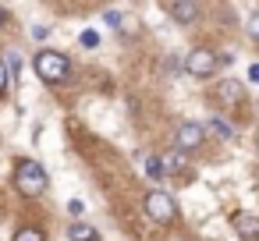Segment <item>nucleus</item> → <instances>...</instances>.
<instances>
[{"label":"nucleus","instance_id":"2eb2a0df","mask_svg":"<svg viewBox=\"0 0 259 241\" xmlns=\"http://www.w3.org/2000/svg\"><path fill=\"white\" fill-rule=\"evenodd\" d=\"M8 85H11V75H8L4 61H0V92H8Z\"/></svg>","mask_w":259,"mask_h":241},{"label":"nucleus","instance_id":"0eeeda50","mask_svg":"<svg viewBox=\"0 0 259 241\" xmlns=\"http://www.w3.org/2000/svg\"><path fill=\"white\" fill-rule=\"evenodd\" d=\"M217 96H220L224 103H241V100H245V89H241V82L227 78V82H220V85H217Z\"/></svg>","mask_w":259,"mask_h":241},{"label":"nucleus","instance_id":"f3484780","mask_svg":"<svg viewBox=\"0 0 259 241\" xmlns=\"http://www.w3.org/2000/svg\"><path fill=\"white\" fill-rule=\"evenodd\" d=\"M103 18H107V25H114V29H117V25H121V15H114V11H107V15H103Z\"/></svg>","mask_w":259,"mask_h":241},{"label":"nucleus","instance_id":"20e7f679","mask_svg":"<svg viewBox=\"0 0 259 241\" xmlns=\"http://www.w3.org/2000/svg\"><path fill=\"white\" fill-rule=\"evenodd\" d=\"M146 216L156 220V223L174 220V199H170L167 191H149V195H146Z\"/></svg>","mask_w":259,"mask_h":241},{"label":"nucleus","instance_id":"6e6552de","mask_svg":"<svg viewBox=\"0 0 259 241\" xmlns=\"http://www.w3.org/2000/svg\"><path fill=\"white\" fill-rule=\"evenodd\" d=\"M163 11H167L174 22H195V18H199V8H195V4H167Z\"/></svg>","mask_w":259,"mask_h":241},{"label":"nucleus","instance_id":"6ab92c4d","mask_svg":"<svg viewBox=\"0 0 259 241\" xmlns=\"http://www.w3.org/2000/svg\"><path fill=\"white\" fill-rule=\"evenodd\" d=\"M4 18H8V11H4V8H0V25H4Z\"/></svg>","mask_w":259,"mask_h":241},{"label":"nucleus","instance_id":"7ed1b4c3","mask_svg":"<svg viewBox=\"0 0 259 241\" xmlns=\"http://www.w3.org/2000/svg\"><path fill=\"white\" fill-rule=\"evenodd\" d=\"M217 68H220V57L213 50H192L185 57V71L192 78H209V75H217Z\"/></svg>","mask_w":259,"mask_h":241},{"label":"nucleus","instance_id":"9b49d317","mask_svg":"<svg viewBox=\"0 0 259 241\" xmlns=\"http://www.w3.org/2000/svg\"><path fill=\"white\" fill-rule=\"evenodd\" d=\"M15 241H43V230H36V227H22V230L15 234Z\"/></svg>","mask_w":259,"mask_h":241},{"label":"nucleus","instance_id":"1a4fd4ad","mask_svg":"<svg viewBox=\"0 0 259 241\" xmlns=\"http://www.w3.org/2000/svg\"><path fill=\"white\" fill-rule=\"evenodd\" d=\"M68 237L71 241H100V230L89 227V223H71L68 227Z\"/></svg>","mask_w":259,"mask_h":241},{"label":"nucleus","instance_id":"4468645a","mask_svg":"<svg viewBox=\"0 0 259 241\" xmlns=\"http://www.w3.org/2000/svg\"><path fill=\"white\" fill-rule=\"evenodd\" d=\"M146 174H149V177H163V170H160V160H156V156H149V160H146Z\"/></svg>","mask_w":259,"mask_h":241},{"label":"nucleus","instance_id":"9d476101","mask_svg":"<svg viewBox=\"0 0 259 241\" xmlns=\"http://www.w3.org/2000/svg\"><path fill=\"white\" fill-rule=\"evenodd\" d=\"M181 163H185V156H181V153H170V156H163V160H160V170H163V174H174Z\"/></svg>","mask_w":259,"mask_h":241},{"label":"nucleus","instance_id":"423d86ee","mask_svg":"<svg viewBox=\"0 0 259 241\" xmlns=\"http://www.w3.org/2000/svg\"><path fill=\"white\" fill-rule=\"evenodd\" d=\"M231 223H234V230L241 234V241H255V234H259V220H255L252 213H234Z\"/></svg>","mask_w":259,"mask_h":241},{"label":"nucleus","instance_id":"f8f14e48","mask_svg":"<svg viewBox=\"0 0 259 241\" xmlns=\"http://www.w3.org/2000/svg\"><path fill=\"white\" fill-rule=\"evenodd\" d=\"M209 128H213L217 135H224V138H231V135H234V128H227V124H224L220 117H213V121H209Z\"/></svg>","mask_w":259,"mask_h":241},{"label":"nucleus","instance_id":"f257e3e1","mask_svg":"<svg viewBox=\"0 0 259 241\" xmlns=\"http://www.w3.org/2000/svg\"><path fill=\"white\" fill-rule=\"evenodd\" d=\"M47 170L36 163V160H22L18 163V170H15V188L22 191V195H43L47 191Z\"/></svg>","mask_w":259,"mask_h":241},{"label":"nucleus","instance_id":"f03ea898","mask_svg":"<svg viewBox=\"0 0 259 241\" xmlns=\"http://www.w3.org/2000/svg\"><path fill=\"white\" fill-rule=\"evenodd\" d=\"M36 71H39L43 82H61V78H68L71 64H68L64 54H57V50H43V54L36 57Z\"/></svg>","mask_w":259,"mask_h":241},{"label":"nucleus","instance_id":"a211bd4d","mask_svg":"<svg viewBox=\"0 0 259 241\" xmlns=\"http://www.w3.org/2000/svg\"><path fill=\"white\" fill-rule=\"evenodd\" d=\"M32 36H36V39H47V36H50V29H47V25H36V29H32Z\"/></svg>","mask_w":259,"mask_h":241},{"label":"nucleus","instance_id":"ddd939ff","mask_svg":"<svg viewBox=\"0 0 259 241\" xmlns=\"http://www.w3.org/2000/svg\"><path fill=\"white\" fill-rule=\"evenodd\" d=\"M78 43H82V46H100V36H96L93 29H85V32L78 36Z\"/></svg>","mask_w":259,"mask_h":241},{"label":"nucleus","instance_id":"39448f33","mask_svg":"<svg viewBox=\"0 0 259 241\" xmlns=\"http://www.w3.org/2000/svg\"><path fill=\"white\" fill-rule=\"evenodd\" d=\"M202 138H206V128L195 124V121H185V124L178 128V146H181V149H195Z\"/></svg>","mask_w":259,"mask_h":241},{"label":"nucleus","instance_id":"dca6fc26","mask_svg":"<svg viewBox=\"0 0 259 241\" xmlns=\"http://www.w3.org/2000/svg\"><path fill=\"white\" fill-rule=\"evenodd\" d=\"M82 209H85L82 199H71V202H68V213H71V216H82Z\"/></svg>","mask_w":259,"mask_h":241}]
</instances>
